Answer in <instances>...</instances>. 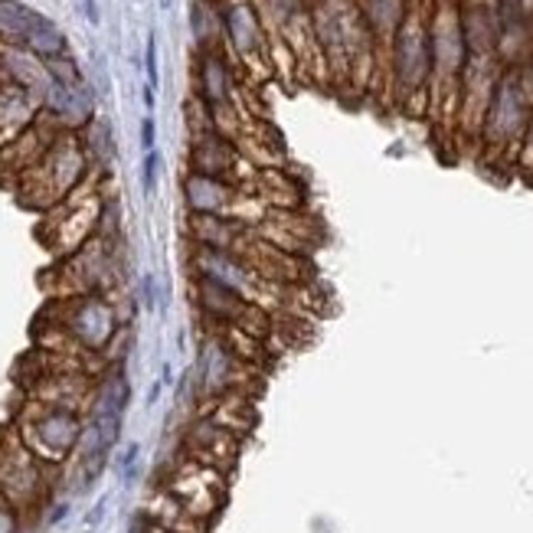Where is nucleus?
Segmentation results:
<instances>
[{"label": "nucleus", "mask_w": 533, "mask_h": 533, "mask_svg": "<svg viewBox=\"0 0 533 533\" xmlns=\"http://www.w3.org/2000/svg\"><path fill=\"white\" fill-rule=\"evenodd\" d=\"M69 331L76 334L88 350H102L114 334V311L102 298H86V301H79V305L72 308Z\"/></svg>", "instance_id": "f257e3e1"}, {"label": "nucleus", "mask_w": 533, "mask_h": 533, "mask_svg": "<svg viewBox=\"0 0 533 533\" xmlns=\"http://www.w3.org/2000/svg\"><path fill=\"white\" fill-rule=\"evenodd\" d=\"M197 272H200V278H213V282H219V285H226V288H236V291H242V288L252 282L246 265H242L239 258L229 256L226 249H203L200 256H197Z\"/></svg>", "instance_id": "f03ea898"}, {"label": "nucleus", "mask_w": 533, "mask_h": 533, "mask_svg": "<svg viewBox=\"0 0 533 533\" xmlns=\"http://www.w3.org/2000/svg\"><path fill=\"white\" fill-rule=\"evenodd\" d=\"M197 295H200L203 311H210V315L219 317V321H239V317H246L249 311H252V305H246V298L239 295L236 288L219 285V282H213V278H200Z\"/></svg>", "instance_id": "7ed1b4c3"}, {"label": "nucleus", "mask_w": 533, "mask_h": 533, "mask_svg": "<svg viewBox=\"0 0 533 533\" xmlns=\"http://www.w3.org/2000/svg\"><path fill=\"white\" fill-rule=\"evenodd\" d=\"M232 380V350L223 341H206L200 353V390L223 393Z\"/></svg>", "instance_id": "20e7f679"}, {"label": "nucleus", "mask_w": 533, "mask_h": 533, "mask_svg": "<svg viewBox=\"0 0 533 533\" xmlns=\"http://www.w3.org/2000/svg\"><path fill=\"white\" fill-rule=\"evenodd\" d=\"M396 69H400V79L406 86H419L426 79L428 69V53H426V39H422L419 29H406L396 46Z\"/></svg>", "instance_id": "39448f33"}, {"label": "nucleus", "mask_w": 533, "mask_h": 533, "mask_svg": "<svg viewBox=\"0 0 533 533\" xmlns=\"http://www.w3.org/2000/svg\"><path fill=\"white\" fill-rule=\"evenodd\" d=\"M37 432H39V442H43L49 452L62 455V452H66V448H72V442H76L79 422H76V416H72V412L56 409V412H46V416L39 419Z\"/></svg>", "instance_id": "423d86ee"}, {"label": "nucleus", "mask_w": 533, "mask_h": 533, "mask_svg": "<svg viewBox=\"0 0 533 533\" xmlns=\"http://www.w3.org/2000/svg\"><path fill=\"white\" fill-rule=\"evenodd\" d=\"M49 105L59 118L66 121H82L88 114V96L76 82H62V79H53L49 82Z\"/></svg>", "instance_id": "0eeeda50"}, {"label": "nucleus", "mask_w": 533, "mask_h": 533, "mask_svg": "<svg viewBox=\"0 0 533 533\" xmlns=\"http://www.w3.org/2000/svg\"><path fill=\"white\" fill-rule=\"evenodd\" d=\"M187 200L197 213L210 216V213H219L226 206V187L216 177H206V173H193L187 180Z\"/></svg>", "instance_id": "6e6552de"}, {"label": "nucleus", "mask_w": 533, "mask_h": 533, "mask_svg": "<svg viewBox=\"0 0 533 533\" xmlns=\"http://www.w3.org/2000/svg\"><path fill=\"white\" fill-rule=\"evenodd\" d=\"M520 118H524V102H520V92H517L514 82L501 86L494 98V118H491V131L507 138L520 128Z\"/></svg>", "instance_id": "1a4fd4ad"}, {"label": "nucleus", "mask_w": 533, "mask_h": 533, "mask_svg": "<svg viewBox=\"0 0 533 533\" xmlns=\"http://www.w3.org/2000/svg\"><path fill=\"white\" fill-rule=\"evenodd\" d=\"M223 23H226V33L239 53H252L258 46V23H256V13L249 7H242V4L232 7L223 17Z\"/></svg>", "instance_id": "9d476101"}, {"label": "nucleus", "mask_w": 533, "mask_h": 533, "mask_svg": "<svg viewBox=\"0 0 533 533\" xmlns=\"http://www.w3.org/2000/svg\"><path fill=\"white\" fill-rule=\"evenodd\" d=\"M33 20H37V13L27 10V7H20L17 0H0V37L27 39Z\"/></svg>", "instance_id": "9b49d317"}, {"label": "nucleus", "mask_w": 533, "mask_h": 533, "mask_svg": "<svg viewBox=\"0 0 533 533\" xmlns=\"http://www.w3.org/2000/svg\"><path fill=\"white\" fill-rule=\"evenodd\" d=\"M27 43H29L33 53H39V56H56V53H62V33H59L46 17H39V13H37V20H33V27H29V33H27Z\"/></svg>", "instance_id": "f8f14e48"}, {"label": "nucleus", "mask_w": 533, "mask_h": 533, "mask_svg": "<svg viewBox=\"0 0 533 533\" xmlns=\"http://www.w3.org/2000/svg\"><path fill=\"white\" fill-rule=\"evenodd\" d=\"M226 86H229L226 66L210 56L203 62V92H206V98H226Z\"/></svg>", "instance_id": "ddd939ff"}, {"label": "nucleus", "mask_w": 533, "mask_h": 533, "mask_svg": "<svg viewBox=\"0 0 533 533\" xmlns=\"http://www.w3.org/2000/svg\"><path fill=\"white\" fill-rule=\"evenodd\" d=\"M157 171H161V154L147 151L144 154V171H141V183H144V193H147V197L157 190Z\"/></svg>", "instance_id": "4468645a"}, {"label": "nucleus", "mask_w": 533, "mask_h": 533, "mask_svg": "<svg viewBox=\"0 0 533 533\" xmlns=\"http://www.w3.org/2000/svg\"><path fill=\"white\" fill-rule=\"evenodd\" d=\"M144 66H147V82H151V88H157V39H154V33H147V53H144Z\"/></svg>", "instance_id": "2eb2a0df"}, {"label": "nucleus", "mask_w": 533, "mask_h": 533, "mask_svg": "<svg viewBox=\"0 0 533 533\" xmlns=\"http://www.w3.org/2000/svg\"><path fill=\"white\" fill-rule=\"evenodd\" d=\"M138 452H141L138 445H128V452H124V458H121V478H124V485H134V478H138Z\"/></svg>", "instance_id": "dca6fc26"}, {"label": "nucleus", "mask_w": 533, "mask_h": 533, "mask_svg": "<svg viewBox=\"0 0 533 533\" xmlns=\"http://www.w3.org/2000/svg\"><path fill=\"white\" fill-rule=\"evenodd\" d=\"M92 72H96V79H98V92L105 96L108 92V76H105V59H102V53L92 56Z\"/></svg>", "instance_id": "f3484780"}, {"label": "nucleus", "mask_w": 533, "mask_h": 533, "mask_svg": "<svg viewBox=\"0 0 533 533\" xmlns=\"http://www.w3.org/2000/svg\"><path fill=\"white\" fill-rule=\"evenodd\" d=\"M141 295H144V305L147 308H157V285H154V275H144Z\"/></svg>", "instance_id": "a211bd4d"}, {"label": "nucleus", "mask_w": 533, "mask_h": 533, "mask_svg": "<svg viewBox=\"0 0 533 533\" xmlns=\"http://www.w3.org/2000/svg\"><path fill=\"white\" fill-rule=\"evenodd\" d=\"M141 144H144V151H154V118H144L141 121Z\"/></svg>", "instance_id": "6ab92c4d"}, {"label": "nucleus", "mask_w": 533, "mask_h": 533, "mask_svg": "<svg viewBox=\"0 0 533 533\" xmlns=\"http://www.w3.org/2000/svg\"><path fill=\"white\" fill-rule=\"evenodd\" d=\"M0 533H13V517L7 511H0Z\"/></svg>", "instance_id": "aec40b11"}, {"label": "nucleus", "mask_w": 533, "mask_h": 533, "mask_svg": "<svg viewBox=\"0 0 533 533\" xmlns=\"http://www.w3.org/2000/svg\"><path fill=\"white\" fill-rule=\"evenodd\" d=\"M82 7H86V17L92 20V23H98V10H96V4H92V0H86Z\"/></svg>", "instance_id": "412c9836"}, {"label": "nucleus", "mask_w": 533, "mask_h": 533, "mask_svg": "<svg viewBox=\"0 0 533 533\" xmlns=\"http://www.w3.org/2000/svg\"><path fill=\"white\" fill-rule=\"evenodd\" d=\"M147 533H171V530H161V527H154V530H147Z\"/></svg>", "instance_id": "4be33fe9"}, {"label": "nucleus", "mask_w": 533, "mask_h": 533, "mask_svg": "<svg viewBox=\"0 0 533 533\" xmlns=\"http://www.w3.org/2000/svg\"><path fill=\"white\" fill-rule=\"evenodd\" d=\"M161 7H164V10H167V7H171V0H161Z\"/></svg>", "instance_id": "5701e85b"}]
</instances>
